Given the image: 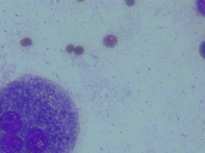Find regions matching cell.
<instances>
[{"mask_svg":"<svg viewBox=\"0 0 205 153\" xmlns=\"http://www.w3.org/2000/svg\"><path fill=\"white\" fill-rule=\"evenodd\" d=\"M79 114L65 89L26 75L0 88V153H72Z\"/></svg>","mask_w":205,"mask_h":153,"instance_id":"1","label":"cell"},{"mask_svg":"<svg viewBox=\"0 0 205 153\" xmlns=\"http://www.w3.org/2000/svg\"><path fill=\"white\" fill-rule=\"evenodd\" d=\"M104 44L108 47H114L117 44V39L114 35H107L104 39Z\"/></svg>","mask_w":205,"mask_h":153,"instance_id":"2","label":"cell"}]
</instances>
